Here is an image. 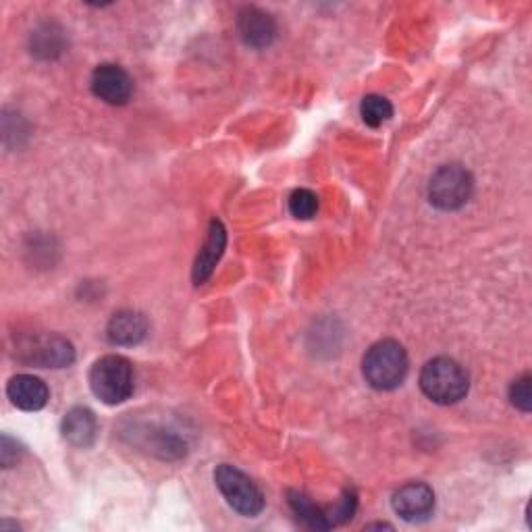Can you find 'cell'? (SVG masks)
Masks as SVG:
<instances>
[{
    "label": "cell",
    "instance_id": "cell-14",
    "mask_svg": "<svg viewBox=\"0 0 532 532\" xmlns=\"http://www.w3.org/2000/svg\"><path fill=\"white\" fill-rule=\"evenodd\" d=\"M289 505L304 526H308L312 530H329L325 510L318 508V505L310 497H306L304 493L289 491Z\"/></svg>",
    "mask_w": 532,
    "mask_h": 532
},
{
    "label": "cell",
    "instance_id": "cell-10",
    "mask_svg": "<svg viewBox=\"0 0 532 532\" xmlns=\"http://www.w3.org/2000/svg\"><path fill=\"white\" fill-rule=\"evenodd\" d=\"M7 395L19 410L38 412L48 404L50 391L46 383L34 375H17L9 381Z\"/></svg>",
    "mask_w": 532,
    "mask_h": 532
},
{
    "label": "cell",
    "instance_id": "cell-17",
    "mask_svg": "<svg viewBox=\"0 0 532 532\" xmlns=\"http://www.w3.org/2000/svg\"><path fill=\"white\" fill-rule=\"evenodd\" d=\"M510 399L512 404L522 410V412H530L532 408V389H530V375H522L518 377L512 387H510Z\"/></svg>",
    "mask_w": 532,
    "mask_h": 532
},
{
    "label": "cell",
    "instance_id": "cell-9",
    "mask_svg": "<svg viewBox=\"0 0 532 532\" xmlns=\"http://www.w3.org/2000/svg\"><path fill=\"white\" fill-rule=\"evenodd\" d=\"M237 17L239 36H242L248 46L266 48L277 38V25L269 13H264L256 7H244Z\"/></svg>",
    "mask_w": 532,
    "mask_h": 532
},
{
    "label": "cell",
    "instance_id": "cell-1",
    "mask_svg": "<svg viewBox=\"0 0 532 532\" xmlns=\"http://www.w3.org/2000/svg\"><path fill=\"white\" fill-rule=\"evenodd\" d=\"M408 354L395 339H383L372 345L362 360L364 379L372 389L391 391L408 377Z\"/></svg>",
    "mask_w": 532,
    "mask_h": 532
},
{
    "label": "cell",
    "instance_id": "cell-8",
    "mask_svg": "<svg viewBox=\"0 0 532 532\" xmlns=\"http://www.w3.org/2000/svg\"><path fill=\"white\" fill-rule=\"evenodd\" d=\"M393 510L406 522H422L435 510V493L427 483H408L393 495Z\"/></svg>",
    "mask_w": 532,
    "mask_h": 532
},
{
    "label": "cell",
    "instance_id": "cell-4",
    "mask_svg": "<svg viewBox=\"0 0 532 532\" xmlns=\"http://www.w3.org/2000/svg\"><path fill=\"white\" fill-rule=\"evenodd\" d=\"M215 483L221 495L225 497V501L237 514L254 518L264 510V497L260 489L252 483V478H248L235 466L221 464L215 470Z\"/></svg>",
    "mask_w": 532,
    "mask_h": 532
},
{
    "label": "cell",
    "instance_id": "cell-5",
    "mask_svg": "<svg viewBox=\"0 0 532 532\" xmlns=\"http://www.w3.org/2000/svg\"><path fill=\"white\" fill-rule=\"evenodd\" d=\"M474 190V179L462 165L439 167L429 183V200L439 210L462 208Z\"/></svg>",
    "mask_w": 532,
    "mask_h": 532
},
{
    "label": "cell",
    "instance_id": "cell-18",
    "mask_svg": "<svg viewBox=\"0 0 532 532\" xmlns=\"http://www.w3.org/2000/svg\"><path fill=\"white\" fill-rule=\"evenodd\" d=\"M50 34V28H46L44 32H40V34H36V38H42V42H36V46H34V52H36V55H42V57H46V59H50L52 57V52H61V36L59 34H52V36H48Z\"/></svg>",
    "mask_w": 532,
    "mask_h": 532
},
{
    "label": "cell",
    "instance_id": "cell-3",
    "mask_svg": "<svg viewBox=\"0 0 532 532\" xmlns=\"http://www.w3.org/2000/svg\"><path fill=\"white\" fill-rule=\"evenodd\" d=\"M90 387L106 406L127 402L133 393V368L123 356H104L90 370Z\"/></svg>",
    "mask_w": 532,
    "mask_h": 532
},
{
    "label": "cell",
    "instance_id": "cell-11",
    "mask_svg": "<svg viewBox=\"0 0 532 532\" xmlns=\"http://www.w3.org/2000/svg\"><path fill=\"white\" fill-rule=\"evenodd\" d=\"M148 333L146 316L133 310L117 312L109 327H106V337L115 345H138Z\"/></svg>",
    "mask_w": 532,
    "mask_h": 532
},
{
    "label": "cell",
    "instance_id": "cell-16",
    "mask_svg": "<svg viewBox=\"0 0 532 532\" xmlns=\"http://www.w3.org/2000/svg\"><path fill=\"white\" fill-rule=\"evenodd\" d=\"M318 210V198L310 190H296L289 198V212L296 219H312Z\"/></svg>",
    "mask_w": 532,
    "mask_h": 532
},
{
    "label": "cell",
    "instance_id": "cell-6",
    "mask_svg": "<svg viewBox=\"0 0 532 532\" xmlns=\"http://www.w3.org/2000/svg\"><path fill=\"white\" fill-rule=\"evenodd\" d=\"M17 358L40 368H65L75 360L73 345L59 335H32L17 343Z\"/></svg>",
    "mask_w": 532,
    "mask_h": 532
},
{
    "label": "cell",
    "instance_id": "cell-15",
    "mask_svg": "<svg viewBox=\"0 0 532 532\" xmlns=\"http://www.w3.org/2000/svg\"><path fill=\"white\" fill-rule=\"evenodd\" d=\"M360 115H362L366 125L381 127L383 123H387L393 117V106L387 98H383L379 94H370L360 104Z\"/></svg>",
    "mask_w": 532,
    "mask_h": 532
},
{
    "label": "cell",
    "instance_id": "cell-12",
    "mask_svg": "<svg viewBox=\"0 0 532 532\" xmlns=\"http://www.w3.org/2000/svg\"><path fill=\"white\" fill-rule=\"evenodd\" d=\"M225 244H227L225 227L219 221H212L210 229H208L206 244H204V248H202V252H200V256L196 260V266H194V281H196V285L204 283L212 275V271H215L219 258L223 256Z\"/></svg>",
    "mask_w": 532,
    "mask_h": 532
},
{
    "label": "cell",
    "instance_id": "cell-2",
    "mask_svg": "<svg viewBox=\"0 0 532 532\" xmlns=\"http://www.w3.org/2000/svg\"><path fill=\"white\" fill-rule=\"evenodd\" d=\"M470 387L468 372L451 358H435L420 372V389L439 406L458 404Z\"/></svg>",
    "mask_w": 532,
    "mask_h": 532
},
{
    "label": "cell",
    "instance_id": "cell-7",
    "mask_svg": "<svg viewBox=\"0 0 532 532\" xmlns=\"http://www.w3.org/2000/svg\"><path fill=\"white\" fill-rule=\"evenodd\" d=\"M90 86L96 98H100L106 104L121 106L127 104L133 94V82L129 73L113 63L98 65L92 73Z\"/></svg>",
    "mask_w": 532,
    "mask_h": 532
},
{
    "label": "cell",
    "instance_id": "cell-19",
    "mask_svg": "<svg viewBox=\"0 0 532 532\" xmlns=\"http://www.w3.org/2000/svg\"><path fill=\"white\" fill-rule=\"evenodd\" d=\"M15 447H17V443L5 435L3 443H0V460H3L5 468H11L13 462H17V458H19V449L15 451Z\"/></svg>",
    "mask_w": 532,
    "mask_h": 532
},
{
    "label": "cell",
    "instance_id": "cell-13",
    "mask_svg": "<svg viewBox=\"0 0 532 532\" xmlns=\"http://www.w3.org/2000/svg\"><path fill=\"white\" fill-rule=\"evenodd\" d=\"M63 437L75 447H90L98 437L96 416L88 408H73L63 418Z\"/></svg>",
    "mask_w": 532,
    "mask_h": 532
}]
</instances>
